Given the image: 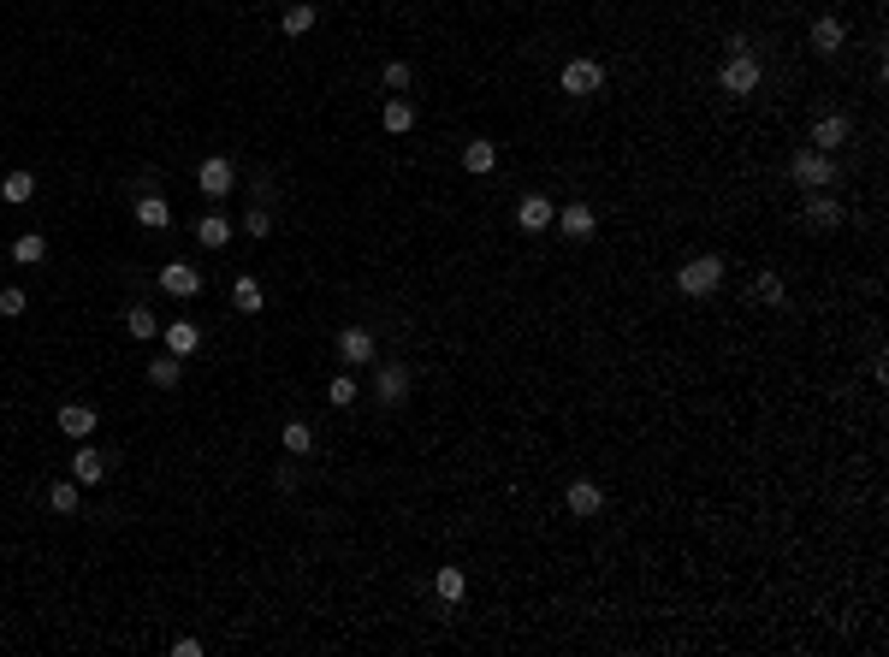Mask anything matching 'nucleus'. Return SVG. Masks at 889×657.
<instances>
[{"mask_svg":"<svg viewBox=\"0 0 889 657\" xmlns=\"http://www.w3.org/2000/svg\"><path fill=\"white\" fill-rule=\"evenodd\" d=\"M717 285H724V260H717V255H694L688 267L677 273V290H682V297H694V302L712 297Z\"/></svg>","mask_w":889,"mask_h":657,"instance_id":"nucleus-1","label":"nucleus"},{"mask_svg":"<svg viewBox=\"0 0 889 657\" xmlns=\"http://www.w3.org/2000/svg\"><path fill=\"white\" fill-rule=\"evenodd\" d=\"M717 83H724L729 95H753V89H759V60H753L747 48H736L724 60V72H717Z\"/></svg>","mask_w":889,"mask_h":657,"instance_id":"nucleus-2","label":"nucleus"},{"mask_svg":"<svg viewBox=\"0 0 889 657\" xmlns=\"http://www.w3.org/2000/svg\"><path fill=\"white\" fill-rule=\"evenodd\" d=\"M789 178H795L801 190H825L830 178H836V166H830V154H818V149H801V154L789 161Z\"/></svg>","mask_w":889,"mask_h":657,"instance_id":"nucleus-3","label":"nucleus"},{"mask_svg":"<svg viewBox=\"0 0 889 657\" xmlns=\"http://www.w3.org/2000/svg\"><path fill=\"white\" fill-rule=\"evenodd\" d=\"M558 83H564V95H599L605 72H599V60H569Z\"/></svg>","mask_w":889,"mask_h":657,"instance_id":"nucleus-4","label":"nucleus"},{"mask_svg":"<svg viewBox=\"0 0 889 657\" xmlns=\"http://www.w3.org/2000/svg\"><path fill=\"white\" fill-rule=\"evenodd\" d=\"M196 184H202V196L208 201H220V196H232V184H238V172H232V161H202V172H196Z\"/></svg>","mask_w":889,"mask_h":657,"instance_id":"nucleus-5","label":"nucleus"},{"mask_svg":"<svg viewBox=\"0 0 889 657\" xmlns=\"http://www.w3.org/2000/svg\"><path fill=\"white\" fill-rule=\"evenodd\" d=\"M848 137H854V124L842 119V113H825V119L813 124V149H818V154H836Z\"/></svg>","mask_w":889,"mask_h":657,"instance_id":"nucleus-6","label":"nucleus"},{"mask_svg":"<svg viewBox=\"0 0 889 657\" xmlns=\"http://www.w3.org/2000/svg\"><path fill=\"white\" fill-rule=\"evenodd\" d=\"M339 356L351 361V368L374 361V332H368V326H344V332H339Z\"/></svg>","mask_w":889,"mask_h":657,"instance_id":"nucleus-7","label":"nucleus"},{"mask_svg":"<svg viewBox=\"0 0 889 657\" xmlns=\"http://www.w3.org/2000/svg\"><path fill=\"white\" fill-rule=\"evenodd\" d=\"M551 220H558L551 196H522V201H516V225H522V231H546Z\"/></svg>","mask_w":889,"mask_h":657,"instance_id":"nucleus-8","label":"nucleus"},{"mask_svg":"<svg viewBox=\"0 0 889 657\" xmlns=\"http://www.w3.org/2000/svg\"><path fill=\"white\" fill-rule=\"evenodd\" d=\"M605 509V492L593 480H569V515H581V521H593Z\"/></svg>","mask_w":889,"mask_h":657,"instance_id":"nucleus-9","label":"nucleus"},{"mask_svg":"<svg viewBox=\"0 0 889 657\" xmlns=\"http://www.w3.org/2000/svg\"><path fill=\"white\" fill-rule=\"evenodd\" d=\"M374 385H380V403H403L410 397V368H403V361H386Z\"/></svg>","mask_w":889,"mask_h":657,"instance_id":"nucleus-10","label":"nucleus"},{"mask_svg":"<svg viewBox=\"0 0 889 657\" xmlns=\"http://www.w3.org/2000/svg\"><path fill=\"white\" fill-rule=\"evenodd\" d=\"M161 290H166V297H196L202 273H196V267H184V260H173V267L161 273Z\"/></svg>","mask_w":889,"mask_h":657,"instance_id":"nucleus-11","label":"nucleus"},{"mask_svg":"<svg viewBox=\"0 0 889 657\" xmlns=\"http://www.w3.org/2000/svg\"><path fill=\"white\" fill-rule=\"evenodd\" d=\"M806 220H813L818 231H830V225H842V201L825 196V190H806Z\"/></svg>","mask_w":889,"mask_h":657,"instance_id":"nucleus-12","label":"nucleus"},{"mask_svg":"<svg viewBox=\"0 0 889 657\" xmlns=\"http://www.w3.org/2000/svg\"><path fill=\"white\" fill-rule=\"evenodd\" d=\"M196 349H202V326H190V320H173V326H166V356L184 361V356H196Z\"/></svg>","mask_w":889,"mask_h":657,"instance_id":"nucleus-13","label":"nucleus"},{"mask_svg":"<svg viewBox=\"0 0 889 657\" xmlns=\"http://www.w3.org/2000/svg\"><path fill=\"white\" fill-rule=\"evenodd\" d=\"M558 225H564V237H576V243H588V237H593V225H599V220H593V208H588V201H569V208L558 213Z\"/></svg>","mask_w":889,"mask_h":657,"instance_id":"nucleus-14","label":"nucleus"},{"mask_svg":"<svg viewBox=\"0 0 889 657\" xmlns=\"http://www.w3.org/2000/svg\"><path fill=\"white\" fill-rule=\"evenodd\" d=\"M842 42H848V25H842V18H818L813 25V54H842Z\"/></svg>","mask_w":889,"mask_h":657,"instance_id":"nucleus-15","label":"nucleus"},{"mask_svg":"<svg viewBox=\"0 0 889 657\" xmlns=\"http://www.w3.org/2000/svg\"><path fill=\"white\" fill-rule=\"evenodd\" d=\"M60 433L84 445V438L95 433V409H84V403H65V409H60Z\"/></svg>","mask_w":889,"mask_h":657,"instance_id":"nucleus-16","label":"nucleus"},{"mask_svg":"<svg viewBox=\"0 0 889 657\" xmlns=\"http://www.w3.org/2000/svg\"><path fill=\"white\" fill-rule=\"evenodd\" d=\"M137 220L149 225V231H166V225H173V208H166V196L143 190V196H137Z\"/></svg>","mask_w":889,"mask_h":657,"instance_id":"nucleus-17","label":"nucleus"},{"mask_svg":"<svg viewBox=\"0 0 889 657\" xmlns=\"http://www.w3.org/2000/svg\"><path fill=\"white\" fill-rule=\"evenodd\" d=\"M196 243H202V249H226V243H232V220H226V213H208V220H196Z\"/></svg>","mask_w":889,"mask_h":657,"instance_id":"nucleus-18","label":"nucleus"},{"mask_svg":"<svg viewBox=\"0 0 889 657\" xmlns=\"http://www.w3.org/2000/svg\"><path fill=\"white\" fill-rule=\"evenodd\" d=\"M380 124H386L391 137H403V131H410V124H415V107H410V101H403V95H391L386 107H380Z\"/></svg>","mask_w":889,"mask_h":657,"instance_id":"nucleus-19","label":"nucleus"},{"mask_svg":"<svg viewBox=\"0 0 889 657\" xmlns=\"http://www.w3.org/2000/svg\"><path fill=\"white\" fill-rule=\"evenodd\" d=\"M492 166H499V149H492V142H480V137L463 142V172L480 178V172H492Z\"/></svg>","mask_w":889,"mask_h":657,"instance_id":"nucleus-20","label":"nucleus"},{"mask_svg":"<svg viewBox=\"0 0 889 657\" xmlns=\"http://www.w3.org/2000/svg\"><path fill=\"white\" fill-rule=\"evenodd\" d=\"M30 196H36V178H30V172H6V178H0V201H13V208H25Z\"/></svg>","mask_w":889,"mask_h":657,"instance_id":"nucleus-21","label":"nucleus"},{"mask_svg":"<svg viewBox=\"0 0 889 657\" xmlns=\"http://www.w3.org/2000/svg\"><path fill=\"white\" fill-rule=\"evenodd\" d=\"M72 474H77V480H84V485H101V480H107V456H95V450H77V462H72Z\"/></svg>","mask_w":889,"mask_h":657,"instance_id":"nucleus-22","label":"nucleus"},{"mask_svg":"<svg viewBox=\"0 0 889 657\" xmlns=\"http://www.w3.org/2000/svg\"><path fill=\"white\" fill-rule=\"evenodd\" d=\"M279 25H285V36H309V30H314V6H309V0H291Z\"/></svg>","mask_w":889,"mask_h":657,"instance_id":"nucleus-23","label":"nucleus"},{"mask_svg":"<svg viewBox=\"0 0 889 657\" xmlns=\"http://www.w3.org/2000/svg\"><path fill=\"white\" fill-rule=\"evenodd\" d=\"M433 593L445 598V604H457V598L469 593V574H463V569H439V574H433Z\"/></svg>","mask_w":889,"mask_h":657,"instance_id":"nucleus-24","label":"nucleus"},{"mask_svg":"<svg viewBox=\"0 0 889 657\" xmlns=\"http://www.w3.org/2000/svg\"><path fill=\"white\" fill-rule=\"evenodd\" d=\"M178 379H184V361H178V356H161V361H149V385H161V391H173Z\"/></svg>","mask_w":889,"mask_h":657,"instance_id":"nucleus-25","label":"nucleus"},{"mask_svg":"<svg viewBox=\"0 0 889 657\" xmlns=\"http://www.w3.org/2000/svg\"><path fill=\"white\" fill-rule=\"evenodd\" d=\"M42 255H48V237H42V231H25V237L13 243V260H25V267H36Z\"/></svg>","mask_w":889,"mask_h":657,"instance_id":"nucleus-26","label":"nucleus"},{"mask_svg":"<svg viewBox=\"0 0 889 657\" xmlns=\"http://www.w3.org/2000/svg\"><path fill=\"white\" fill-rule=\"evenodd\" d=\"M48 509H54V515H77V485L72 480H54L48 485Z\"/></svg>","mask_w":889,"mask_h":657,"instance_id":"nucleus-27","label":"nucleus"},{"mask_svg":"<svg viewBox=\"0 0 889 657\" xmlns=\"http://www.w3.org/2000/svg\"><path fill=\"white\" fill-rule=\"evenodd\" d=\"M285 450H291V456H309V450H314V427L309 421H285Z\"/></svg>","mask_w":889,"mask_h":657,"instance_id":"nucleus-28","label":"nucleus"},{"mask_svg":"<svg viewBox=\"0 0 889 657\" xmlns=\"http://www.w3.org/2000/svg\"><path fill=\"white\" fill-rule=\"evenodd\" d=\"M232 302H238L243 314H262L267 297H262V285H255V279H238V285H232Z\"/></svg>","mask_w":889,"mask_h":657,"instance_id":"nucleus-29","label":"nucleus"},{"mask_svg":"<svg viewBox=\"0 0 889 657\" xmlns=\"http://www.w3.org/2000/svg\"><path fill=\"white\" fill-rule=\"evenodd\" d=\"M125 326H131V338H143V344H149V338H154V332H161V326H154V314H149V309H143V302H137V309H131V314H125Z\"/></svg>","mask_w":889,"mask_h":657,"instance_id":"nucleus-30","label":"nucleus"},{"mask_svg":"<svg viewBox=\"0 0 889 657\" xmlns=\"http://www.w3.org/2000/svg\"><path fill=\"white\" fill-rule=\"evenodd\" d=\"M753 302H783V279L759 273V279H753Z\"/></svg>","mask_w":889,"mask_h":657,"instance_id":"nucleus-31","label":"nucleus"},{"mask_svg":"<svg viewBox=\"0 0 889 657\" xmlns=\"http://www.w3.org/2000/svg\"><path fill=\"white\" fill-rule=\"evenodd\" d=\"M243 231H250V237H267V231H273V213H267V201L243 213Z\"/></svg>","mask_w":889,"mask_h":657,"instance_id":"nucleus-32","label":"nucleus"},{"mask_svg":"<svg viewBox=\"0 0 889 657\" xmlns=\"http://www.w3.org/2000/svg\"><path fill=\"white\" fill-rule=\"evenodd\" d=\"M326 397H332V409H351V403H356V379H332V385H326Z\"/></svg>","mask_w":889,"mask_h":657,"instance_id":"nucleus-33","label":"nucleus"},{"mask_svg":"<svg viewBox=\"0 0 889 657\" xmlns=\"http://www.w3.org/2000/svg\"><path fill=\"white\" fill-rule=\"evenodd\" d=\"M380 83H386V89H410V65H403V60H391L386 72H380Z\"/></svg>","mask_w":889,"mask_h":657,"instance_id":"nucleus-34","label":"nucleus"},{"mask_svg":"<svg viewBox=\"0 0 889 657\" xmlns=\"http://www.w3.org/2000/svg\"><path fill=\"white\" fill-rule=\"evenodd\" d=\"M0 314H6V320H13V314H25V290H18V285L0 290Z\"/></svg>","mask_w":889,"mask_h":657,"instance_id":"nucleus-35","label":"nucleus"}]
</instances>
